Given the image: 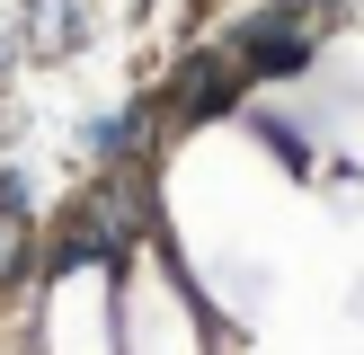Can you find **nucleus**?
Returning a JSON list of instances; mask_svg holds the SVG:
<instances>
[{
	"instance_id": "nucleus-2",
	"label": "nucleus",
	"mask_w": 364,
	"mask_h": 355,
	"mask_svg": "<svg viewBox=\"0 0 364 355\" xmlns=\"http://www.w3.org/2000/svg\"><path fill=\"white\" fill-rule=\"evenodd\" d=\"M71 36H80V0H36V45H71Z\"/></svg>"
},
{
	"instance_id": "nucleus-1",
	"label": "nucleus",
	"mask_w": 364,
	"mask_h": 355,
	"mask_svg": "<svg viewBox=\"0 0 364 355\" xmlns=\"http://www.w3.org/2000/svg\"><path fill=\"white\" fill-rule=\"evenodd\" d=\"M223 98H231V62H213V53H205V62L178 80V106H187V116H213Z\"/></svg>"
}]
</instances>
